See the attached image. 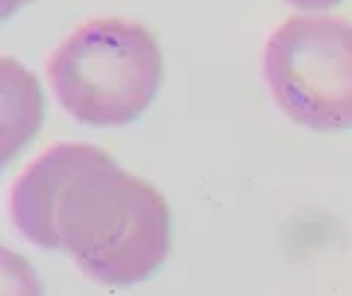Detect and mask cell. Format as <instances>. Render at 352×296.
<instances>
[{
    "mask_svg": "<svg viewBox=\"0 0 352 296\" xmlns=\"http://www.w3.org/2000/svg\"><path fill=\"white\" fill-rule=\"evenodd\" d=\"M9 214L30 244L68 252L106 288L153 279L170 252L173 214L162 191L80 141L47 147L21 173Z\"/></svg>",
    "mask_w": 352,
    "mask_h": 296,
    "instance_id": "cell-1",
    "label": "cell"
},
{
    "mask_svg": "<svg viewBox=\"0 0 352 296\" xmlns=\"http://www.w3.org/2000/svg\"><path fill=\"white\" fill-rule=\"evenodd\" d=\"M285 3H291L294 9H302V12H326V9L338 6L340 0H285Z\"/></svg>",
    "mask_w": 352,
    "mask_h": 296,
    "instance_id": "cell-6",
    "label": "cell"
},
{
    "mask_svg": "<svg viewBox=\"0 0 352 296\" xmlns=\"http://www.w3.org/2000/svg\"><path fill=\"white\" fill-rule=\"evenodd\" d=\"M162 50L147 27L91 18L47 59L59 106L85 126H126L153 106L162 85Z\"/></svg>",
    "mask_w": 352,
    "mask_h": 296,
    "instance_id": "cell-2",
    "label": "cell"
},
{
    "mask_svg": "<svg viewBox=\"0 0 352 296\" xmlns=\"http://www.w3.org/2000/svg\"><path fill=\"white\" fill-rule=\"evenodd\" d=\"M264 80L294 124L314 133L352 129V24L294 15L264 45Z\"/></svg>",
    "mask_w": 352,
    "mask_h": 296,
    "instance_id": "cell-3",
    "label": "cell"
},
{
    "mask_svg": "<svg viewBox=\"0 0 352 296\" xmlns=\"http://www.w3.org/2000/svg\"><path fill=\"white\" fill-rule=\"evenodd\" d=\"M0 68H3L0 76L3 80V164H9V159L41 129L44 97L36 76L21 62L3 56Z\"/></svg>",
    "mask_w": 352,
    "mask_h": 296,
    "instance_id": "cell-4",
    "label": "cell"
},
{
    "mask_svg": "<svg viewBox=\"0 0 352 296\" xmlns=\"http://www.w3.org/2000/svg\"><path fill=\"white\" fill-rule=\"evenodd\" d=\"M0 258H3V296H41V282L24 255L3 249Z\"/></svg>",
    "mask_w": 352,
    "mask_h": 296,
    "instance_id": "cell-5",
    "label": "cell"
},
{
    "mask_svg": "<svg viewBox=\"0 0 352 296\" xmlns=\"http://www.w3.org/2000/svg\"><path fill=\"white\" fill-rule=\"evenodd\" d=\"M0 3H3V18H9V15H15L18 9H24L30 0H0Z\"/></svg>",
    "mask_w": 352,
    "mask_h": 296,
    "instance_id": "cell-7",
    "label": "cell"
}]
</instances>
